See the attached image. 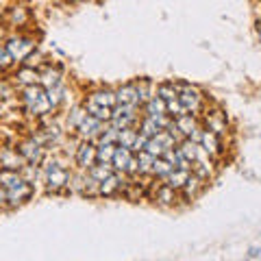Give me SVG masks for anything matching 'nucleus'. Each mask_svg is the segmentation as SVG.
<instances>
[{
	"mask_svg": "<svg viewBox=\"0 0 261 261\" xmlns=\"http://www.w3.org/2000/svg\"><path fill=\"white\" fill-rule=\"evenodd\" d=\"M172 170H174V166L161 154V157H154L152 168H150V174H154L157 178H166L170 172H172Z\"/></svg>",
	"mask_w": 261,
	"mask_h": 261,
	"instance_id": "23",
	"label": "nucleus"
},
{
	"mask_svg": "<svg viewBox=\"0 0 261 261\" xmlns=\"http://www.w3.org/2000/svg\"><path fill=\"white\" fill-rule=\"evenodd\" d=\"M137 120V107H130V105H116L111 113V126L116 128H126L133 126V122Z\"/></svg>",
	"mask_w": 261,
	"mask_h": 261,
	"instance_id": "7",
	"label": "nucleus"
},
{
	"mask_svg": "<svg viewBox=\"0 0 261 261\" xmlns=\"http://www.w3.org/2000/svg\"><path fill=\"white\" fill-rule=\"evenodd\" d=\"M135 87H137V94H140V100H142V102H146V100H148V98L152 96V94H150V85L146 83V81H140V83H135Z\"/></svg>",
	"mask_w": 261,
	"mask_h": 261,
	"instance_id": "32",
	"label": "nucleus"
},
{
	"mask_svg": "<svg viewBox=\"0 0 261 261\" xmlns=\"http://www.w3.org/2000/svg\"><path fill=\"white\" fill-rule=\"evenodd\" d=\"M205 185H207V181H202L200 176H196L194 172H190V176H187L185 185L181 187V192L185 194V198H196V196H200V194H202Z\"/></svg>",
	"mask_w": 261,
	"mask_h": 261,
	"instance_id": "15",
	"label": "nucleus"
},
{
	"mask_svg": "<svg viewBox=\"0 0 261 261\" xmlns=\"http://www.w3.org/2000/svg\"><path fill=\"white\" fill-rule=\"evenodd\" d=\"M198 144H200V148L209 154V157H218V154L222 152V140H220L218 133H214V130H209V128L200 130Z\"/></svg>",
	"mask_w": 261,
	"mask_h": 261,
	"instance_id": "10",
	"label": "nucleus"
},
{
	"mask_svg": "<svg viewBox=\"0 0 261 261\" xmlns=\"http://www.w3.org/2000/svg\"><path fill=\"white\" fill-rule=\"evenodd\" d=\"M207 128L209 130H214V133H224L226 130V120H224V116L222 113H209L207 116Z\"/></svg>",
	"mask_w": 261,
	"mask_h": 261,
	"instance_id": "26",
	"label": "nucleus"
},
{
	"mask_svg": "<svg viewBox=\"0 0 261 261\" xmlns=\"http://www.w3.org/2000/svg\"><path fill=\"white\" fill-rule=\"evenodd\" d=\"M89 100H94L96 105H100V107H109V109H113L118 105L116 92H111V89H98V92L89 96Z\"/></svg>",
	"mask_w": 261,
	"mask_h": 261,
	"instance_id": "19",
	"label": "nucleus"
},
{
	"mask_svg": "<svg viewBox=\"0 0 261 261\" xmlns=\"http://www.w3.org/2000/svg\"><path fill=\"white\" fill-rule=\"evenodd\" d=\"M0 20H3V15H0Z\"/></svg>",
	"mask_w": 261,
	"mask_h": 261,
	"instance_id": "38",
	"label": "nucleus"
},
{
	"mask_svg": "<svg viewBox=\"0 0 261 261\" xmlns=\"http://www.w3.org/2000/svg\"><path fill=\"white\" fill-rule=\"evenodd\" d=\"M15 79H18V83L22 87H27V85H35L39 83V72L35 68H31V65H24V68L18 70V74H15Z\"/></svg>",
	"mask_w": 261,
	"mask_h": 261,
	"instance_id": "22",
	"label": "nucleus"
},
{
	"mask_svg": "<svg viewBox=\"0 0 261 261\" xmlns=\"http://www.w3.org/2000/svg\"><path fill=\"white\" fill-rule=\"evenodd\" d=\"M85 118H87L85 107H76V109H72L70 118H68V124H70L72 128H79V124H81V122H83Z\"/></svg>",
	"mask_w": 261,
	"mask_h": 261,
	"instance_id": "31",
	"label": "nucleus"
},
{
	"mask_svg": "<svg viewBox=\"0 0 261 261\" xmlns=\"http://www.w3.org/2000/svg\"><path fill=\"white\" fill-rule=\"evenodd\" d=\"M76 130H79L81 140H89V142H92L94 137H100V133L105 130V122H102V120H98V118H94V116H89V113H87V118L81 122Z\"/></svg>",
	"mask_w": 261,
	"mask_h": 261,
	"instance_id": "8",
	"label": "nucleus"
},
{
	"mask_svg": "<svg viewBox=\"0 0 261 261\" xmlns=\"http://www.w3.org/2000/svg\"><path fill=\"white\" fill-rule=\"evenodd\" d=\"M118 144H98L96 146V163H111Z\"/></svg>",
	"mask_w": 261,
	"mask_h": 261,
	"instance_id": "24",
	"label": "nucleus"
},
{
	"mask_svg": "<svg viewBox=\"0 0 261 261\" xmlns=\"http://www.w3.org/2000/svg\"><path fill=\"white\" fill-rule=\"evenodd\" d=\"M24 166V159L20 150H13V148H3L0 150V170H22Z\"/></svg>",
	"mask_w": 261,
	"mask_h": 261,
	"instance_id": "11",
	"label": "nucleus"
},
{
	"mask_svg": "<svg viewBox=\"0 0 261 261\" xmlns=\"http://www.w3.org/2000/svg\"><path fill=\"white\" fill-rule=\"evenodd\" d=\"M22 102H24V107H27V111L33 113V116H44V113H48L53 109L46 89L42 85H37V83L27 85L22 89Z\"/></svg>",
	"mask_w": 261,
	"mask_h": 261,
	"instance_id": "1",
	"label": "nucleus"
},
{
	"mask_svg": "<svg viewBox=\"0 0 261 261\" xmlns=\"http://www.w3.org/2000/svg\"><path fill=\"white\" fill-rule=\"evenodd\" d=\"M72 3H83V0H72Z\"/></svg>",
	"mask_w": 261,
	"mask_h": 261,
	"instance_id": "37",
	"label": "nucleus"
},
{
	"mask_svg": "<svg viewBox=\"0 0 261 261\" xmlns=\"http://www.w3.org/2000/svg\"><path fill=\"white\" fill-rule=\"evenodd\" d=\"M259 255H261L259 248H250V250H248V257H259Z\"/></svg>",
	"mask_w": 261,
	"mask_h": 261,
	"instance_id": "36",
	"label": "nucleus"
},
{
	"mask_svg": "<svg viewBox=\"0 0 261 261\" xmlns=\"http://www.w3.org/2000/svg\"><path fill=\"white\" fill-rule=\"evenodd\" d=\"M85 111L89 113V116H94V118H98V120H102V122H109L111 120V113H113V109H109V107H100V105H96L94 100H85Z\"/></svg>",
	"mask_w": 261,
	"mask_h": 261,
	"instance_id": "20",
	"label": "nucleus"
},
{
	"mask_svg": "<svg viewBox=\"0 0 261 261\" xmlns=\"http://www.w3.org/2000/svg\"><path fill=\"white\" fill-rule=\"evenodd\" d=\"M190 172H192V170L174 168L172 172H170L166 178H163V183L170 185V187H172V190H181V187L185 185V181H187V176H190Z\"/></svg>",
	"mask_w": 261,
	"mask_h": 261,
	"instance_id": "18",
	"label": "nucleus"
},
{
	"mask_svg": "<svg viewBox=\"0 0 261 261\" xmlns=\"http://www.w3.org/2000/svg\"><path fill=\"white\" fill-rule=\"evenodd\" d=\"M18 150L22 154L24 163H29V166H42L44 163V146L37 140H33V137L31 140H24Z\"/></svg>",
	"mask_w": 261,
	"mask_h": 261,
	"instance_id": "6",
	"label": "nucleus"
},
{
	"mask_svg": "<svg viewBox=\"0 0 261 261\" xmlns=\"http://www.w3.org/2000/svg\"><path fill=\"white\" fill-rule=\"evenodd\" d=\"M7 194V205L9 207H18V205H24V202H29L33 198V194H35V183L27 181V178H22L18 185L9 187V190H5Z\"/></svg>",
	"mask_w": 261,
	"mask_h": 261,
	"instance_id": "3",
	"label": "nucleus"
},
{
	"mask_svg": "<svg viewBox=\"0 0 261 261\" xmlns=\"http://www.w3.org/2000/svg\"><path fill=\"white\" fill-rule=\"evenodd\" d=\"M11 63H13V57L9 55V50L5 46H0V70L11 68Z\"/></svg>",
	"mask_w": 261,
	"mask_h": 261,
	"instance_id": "33",
	"label": "nucleus"
},
{
	"mask_svg": "<svg viewBox=\"0 0 261 261\" xmlns=\"http://www.w3.org/2000/svg\"><path fill=\"white\" fill-rule=\"evenodd\" d=\"M157 96L159 98H163V100H174V98L178 96V89H176V85L174 83H161L159 87H157Z\"/></svg>",
	"mask_w": 261,
	"mask_h": 261,
	"instance_id": "30",
	"label": "nucleus"
},
{
	"mask_svg": "<svg viewBox=\"0 0 261 261\" xmlns=\"http://www.w3.org/2000/svg\"><path fill=\"white\" fill-rule=\"evenodd\" d=\"M161 205H172V202L176 200V190H172L170 185H166V183H161L159 187H157V196H154Z\"/></svg>",
	"mask_w": 261,
	"mask_h": 261,
	"instance_id": "25",
	"label": "nucleus"
},
{
	"mask_svg": "<svg viewBox=\"0 0 261 261\" xmlns=\"http://www.w3.org/2000/svg\"><path fill=\"white\" fill-rule=\"evenodd\" d=\"M5 48H7V50H9V55L13 57V61H24L33 50H35V42H33V39H29V37L15 35V37L7 39Z\"/></svg>",
	"mask_w": 261,
	"mask_h": 261,
	"instance_id": "5",
	"label": "nucleus"
},
{
	"mask_svg": "<svg viewBox=\"0 0 261 261\" xmlns=\"http://www.w3.org/2000/svg\"><path fill=\"white\" fill-rule=\"evenodd\" d=\"M70 172L65 170V166H61L59 161H48L44 168V183H46V192L48 194H57L61 192L63 187H68L70 183Z\"/></svg>",
	"mask_w": 261,
	"mask_h": 261,
	"instance_id": "2",
	"label": "nucleus"
},
{
	"mask_svg": "<svg viewBox=\"0 0 261 261\" xmlns=\"http://www.w3.org/2000/svg\"><path fill=\"white\" fill-rule=\"evenodd\" d=\"M11 18H13V22L22 24L24 20H27V13H24V9H13V11H11Z\"/></svg>",
	"mask_w": 261,
	"mask_h": 261,
	"instance_id": "34",
	"label": "nucleus"
},
{
	"mask_svg": "<svg viewBox=\"0 0 261 261\" xmlns=\"http://www.w3.org/2000/svg\"><path fill=\"white\" fill-rule=\"evenodd\" d=\"M176 89H178L176 100L183 105V109L187 113L200 111V107H202V94L198 92V89L192 87V85H176Z\"/></svg>",
	"mask_w": 261,
	"mask_h": 261,
	"instance_id": "4",
	"label": "nucleus"
},
{
	"mask_svg": "<svg viewBox=\"0 0 261 261\" xmlns=\"http://www.w3.org/2000/svg\"><path fill=\"white\" fill-rule=\"evenodd\" d=\"M74 159H76V166L87 172V170L96 163V146L89 142V140H83V144H81L79 148H76Z\"/></svg>",
	"mask_w": 261,
	"mask_h": 261,
	"instance_id": "9",
	"label": "nucleus"
},
{
	"mask_svg": "<svg viewBox=\"0 0 261 261\" xmlns=\"http://www.w3.org/2000/svg\"><path fill=\"white\" fill-rule=\"evenodd\" d=\"M137 137V130H133V126H126V128H120L118 133V146H126V148H130Z\"/></svg>",
	"mask_w": 261,
	"mask_h": 261,
	"instance_id": "29",
	"label": "nucleus"
},
{
	"mask_svg": "<svg viewBox=\"0 0 261 261\" xmlns=\"http://www.w3.org/2000/svg\"><path fill=\"white\" fill-rule=\"evenodd\" d=\"M116 100H118V105H130V107H137V105H142L140 94H137V87L135 85L120 87L118 92H116Z\"/></svg>",
	"mask_w": 261,
	"mask_h": 261,
	"instance_id": "14",
	"label": "nucleus"
},
{
	"mask_svg": "<svg viewBox=\"0 0 261 261\" xmlns=\"http://www.w3.org/2000/svg\"><path fill=\"white\" fill-rule=\"evenodd\" d=\"M178 152H181V157L183 159H187L190 163H194L196 159H198V152H200V144L196 142V140H192V137H185V140L178 144V148H176Z\"/></svg>",
	"mask_w": 261,
	"mask_h": 261,
	"instance_id": "16",
	"label": "nucleus"
},
{
	"mask_svg": "<svg viewBox=\"0 0 261 261\" xmlns=\"http://www.w3.org/2000/svg\"><path fill=\"white\" fill-rule=\"evenodd\" d=\"M5 205H7V194L3 187H0V207H5Z\"/></svg>",
	"mask_w": 261,
	"mask_h": 261,
	"instance_id": "35",
	"label": "nucleus"
},
{
	"mask_svg": "<svg viewBox=\"0 0 261 261\" xmlns=\"http://www.w3.org/2000/svg\"><path fill=\"white\" fill-rule=\"evenodd\" d=\"M159 130H163V128L157 124V120H154V118L146 116V118L142 120V126H140V133H142V135H146V137H154V135L159 133Z\"/></svg>",
	"mask_w": 261,
	"mask_h": 261,
	"instance_id": "27",
	"label": "nucleus"
},
{
	"mask_svg": "<svg viewBox=\"0 0 261 261\" xmlns=\"http://www.w3.org/2000/svg\"><path fill=\"white\" fill-rule=\"evenodd\" d=\"M39 85L44 89H53V87H59L61 83V72L57 68H46L42 74H39Z\"/></svg>",
	"mask_w": 261,
	"mask_h": 261,
	"instance_id": "17",
	"label": "nucleus"
},
{
	"mask_svg": "<svg viewBox=\"0 0 261 261\" xmlns=\"http://www.w3.org/2000/svg\"><path fill=\"white\" fill-rule=\"evenodd\" d=\"M146 105V113H148L150 118H159V116H166V100L159 96H150L148 100L144 102Z\"/></svg>",
	"mask_w": 261,
	"mask_h": 261,
	"instance_id": "21",
	"label": "nucleus"
},
{
	"mask_svg": "<svg viewBox=\"0 0 261 261\" xmlns=\"http://www.w3.org/2000/svg\"><path fill=\"white\" fill-rule=\"evenodd\" d=\"M137 154V166H140V174H150V168H152V161L154 157L150 152H146V150H140V152H135Z\"/></svg>",
	"mask_w": 261,
	"mask_h": 261,
	"instance_id": "28",
	"label": "nucleus"
},
{
	"mask_svg": "<svg viewBox=\"0 0 261 261\" xmlns=\"http://www.w3.org/2000/svg\"><path fill=\"white\" fill-rule=\"evenodd\" d=\"M120 187H122V174L120 172H111L105 181H100V185H98V194L100 196H116L120 192Z\"/></svg>",
	"mask_w": 261,
	"mask_h": 261,
	"instance_id": "12",
	"label": "nucleus"
},
{
	"mask_svg": "<svg viewBox=\"0 0 261 261\" xmlns=\"http://www.w3.org/2000/svg\"><path fill=\"white\" fill-rule=\"evenodd\" d=\"M130 157H133V150L130 148H126V146H116V152H113V159H111V168L116 170V172L124 174Z\"/></svg>",
	"mask_w": 261,
	"mask_h": 261,
	"instance_id": "13",
	"label": "nucleus"
}]
</instances>
